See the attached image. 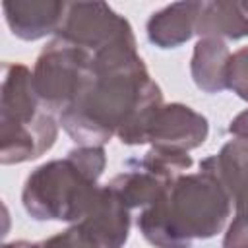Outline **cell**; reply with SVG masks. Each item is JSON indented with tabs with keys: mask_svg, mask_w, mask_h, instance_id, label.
<instances>
[{
	"mask_svg": "<svg viewBox=\"0 0 248 248\" xmlns=\"http://www.w3.org/2000/svg\"><path fill=\"white\" fill-rule=\"evenodd\" d=\"M242 6H244V10L248 12V2H242Z\"/></svg>",
	"mask_w": 248,
	"mask_h": 248,
	"instance_id": "cell-22",
	"label": "cell"
},
{
	"mask_svg": "<svg viewBox=\"0 0 248 248\" xmlns=\"http://www.w3.org/2000/svg\"><path fill=\"white\" fill-rule=\"evenodd\" d=\"M196 35H200V39L211 37L221 41L244 39L248 37V12L244 10L242 2H203L196 23Z\"/></svg>",
	"mask_w": 248,
	"mask_h": 248,
	"instance_id": "cell-12",
	"label": "cell"
},
{
	"mask_svg": "<svg viewBox=\"0 0 248 248\" xmlns=\"http://www.w3.org/2000/svg\"><path fill=\"white\" fill-rule=\"evenodd\" d=\"M169 184L170 182H165L163 178L140 167L136 159H130L126 163V170H122L108 182V186L114 190V194L124 202L128 209L134 207L143 209L151 205Z\"/></svg>",
	"mask_w": 248,
	"mask_h": 248,
	"instance_id": "cell-13",
	"label": "cell"
},
{
	"mask_svg": "<svg viewBox=\"0 0 248 248\" xmlns=\"http://www.w3.org/2000/svg\"><path fill=\"white\" fill-rule=\"evenodd\" d=\"M58 138L52 110L39 99L33 72L19 62H4L0 89V163L17 165L45 155Z\"/></svg>",
	"mask_w": 248,
	"mask_h": 248,
	"instance_id": "cell-4",
	"label": "cell"
},
{
	"mask_svg": "<svg viewBox=\"0 0 248 248\" xmlns=\"http://www.w3.org/2000/svg\"><path fill=\"white\" fill-rule=\"evenodd\" d=\"M209 134L207 118L182 103L161 105L145 130V143L161 149L190 151L200 147Z\"/></svg>",
	"mask_w": 248,
	"mask_h": 248,
	"instance_id": "cell-7",
	"label": "cell"
},
{
	"mask_svg": "<svg viewBox=\"0 0 248 248\" xmlns=\"http://www.w3.org/2000/svg\"><path fill=\"white\" fill-rule=\"evenodd\" d=\"M231 50L221 39H200L192 52L190 72L198 89L203 93H221L227 89V66Z\"/></svg>",
	"mask_w": 248,
	"mask_h": 248,
	"instance_id": "cell-11",
	"label": "cell"
},
{
	"mask_svg": "<svg viewBox=\"0 0 248 248\" xmlns=\"http://www.w3.org/2000/svg\"><path fill=\"white\" fill-rule=\"evenodd\" d=\"M203 2H174L147 19V39L159 48H176L196 35Z\"/></svg>",
	"mask_w": 248,
	"mask_h": 248,
	"instance_id": "cell-10",
	"label": "cell"
},
{
	"mask_svg": "<svg viewBox=\"0 0 248 248\" xmlns=\"http://www.w3.org/2000/svg\"><path fill=\"white\" fill-rule=\"evenodd\" d=\"M2 248H37V242H27V240H14L4 244Z\"/></svg>",
	"mask_w": 248,
	"mask_h": 248,
	"instance_id": "cell-21",
	"label": "cell"
},
{
	"mask_svg": "<svg viewBox=\"0 0 248 248\" xmlns=\"http://www.w3.org/2000/svg\"><path fill=\"white\" fill-rule=\"evenodd\" d=\"M223 248H248V223L234 217L223 236Z\"/></svg>",
	"mask_w": 248,
	"mask_h": 248,
	"instance_id": "cell-18",
	"label": "cell"
},
{
	"mask_svg": "<svg viewBox=\"0 0 248 248\" xmlns=\"http://www.w3.org/2000/svg\"><path fill=\"white\" fill-rule=\"evenodd\" d=\"M130 211L114 190L105 184L99 188L91 209L78 225L99 248H122L130 234Z\"/></svg>",
	"mask_w": 248,
	"mask_h": 248,
	"instance_id": "cell-8",
	"label": "cell"
},
{
	"mask_svg": "<svg viewBox=\"0 0 248 248\" xmlns=\"http://www.w3.org/2000/svg\"><path fill=\"white\" fill-rule=\"evenodd\" d=\"M163 105L161 87L126 35L93 54V70L58 122L78 145H105L116 136L126 145L145 143V130Z\"/></svg>",
	"mask_w": 248,
	"mask_h": 248,
	"instance_id": "cell-1",
	"label": "cell"
},
{
	"mask_svg": "<svg viewBox=\"0 0 248 248\" xmlns=\"http://www.w3.org/2000/svg\"><path fill=\"white\" fill-rule=\"evenodd\" d=\"M232 202H234V217L244 221V223H248V186H244L232 198Z\"/></svg>",
	"mask_w": 248,
	"mask_h": 248,
	"instance_id": "cell-20",
	"label": "cell"
},
{
	"mask_svg": "<svg viewBox=\"0 0 248 248\" xmlns=\"http://www.w3.org/2000/svg\"><path fill=\"white\" fill-rule=\"evenodd\" d=\"M130 21L105 2H72L56 37L78 45L91 54L132 35Z\"/></svg>",
	"mask_w": 248,
	"mask_h": 248,
	"instance_id": "cell-6",
	"label": "cell"
},
{
	"mask_svg": "<svg viewBox=\"0 0 248 248\" xmlns=\"http://www.w3.org/2000/svg\"><path fill=\"white\" fill-rule=\"evenodd\" d=\"M200 167L215 172V176L234 198L244 186H248V140L234 138L227 141L217 155L205 157Z\"/></svg>",
	"mask_w": 248,
	"mask_h": 248,
	"instance_id": "cell-14",
	"label": "cell"
},
{
	"mask_svg": "<svg viewBox=\"0 0 248 248\" xmlns=\"http://www.w3.org/2000/svg\"><path fill=\"white\" fill-rule=\"evenodd\" d=\"M105 167V147L78 145L64 159L43 163L27 176L21 203L37 221L78 223L95 202Z\"/></svg>",
	"mask_w": 248,
	"mask_h": 248,
	"instance_id": "cell-3",
	"label": "cell"
},
{
	"mask_svg": "<svg viewBox=\"0 0 248 248\" xmlns=\"http://www.w3.org/2000/svg\"><path fill=\"white\" fill-rule=\"evenodd\" d=\"M93 70V54L54 37L37 56L33 83L39 99L54 114L64 112L81 93Z\"/></svg>",
	"mask_w": 248,
	"mask_h": 248,
	"instance_id": "cell-5",
	"label": "cell"
},
{
	"mask_svg": "<svg viewBox=\"0 0 248 248\" xmlns=\"http://www.w3.org/2000/svg\"><path fill=\"white\" fill-rule=\"evenodd\" d=\"M37 248H99L91 236L78 225L74 223L72 227H68L66 231L37 242Z\"/></svg>",
	"mask_w": 248,
	"mask_h": 248,
	"instance_id": "cell-17",
	"label": "cell"
},
{
	"mask_svg": "<svg viewBox=\"0 0 248 248\" xmlns=\"http://www.w3.org/2000/svg\"><path fill=\"white\" fill-rule=\"evenodd\" d=\"M140 167L153 172L155 176L163 178L165 182H172L180 174H184L192 167V157L186 151H174V149H161L151 147L141 159H136Z\"/></svg>",
	"mask_w": 248,
	"mask_h": 248,
	"instance_id": "cell-15",
	"label": "cell"
},
{
	"mask_svg": "<svg viewBox=\"0 0 248 248\" xmlns=\"http://www.w3.org/2000/svg\"><path fill=\"white\" fill-rule=\"evenodd\" d=\"M229 134H232L234 138H240V140H248V108L238 112L231 124H229Z\"/></svg>",
	"mask_w": 248,
	"mask_h": 248,
	"instance_id": "cell-19",
	"label": "cell"
},
{
	"mask_svg": "<svg viewBox=\"0 0 248 248\" xmlns=\"http://www.w3.org/2000/svg\"><path fill=\"white\" fill-rule=\"evenodd\" d=\"M232 196L205 167L174 178L138 217V229L153 248H192L223 231Z\"/></svg>",
	"mask_w": 248,
	"mask_h": 248,
	"instance_id": "cell-2",
	"label": "cell"
},
{
	"mask_svg": "<svg viewBox=\"0 0 248 248\" xmlns=\"http://www.w3.org/2000/svg\"><path fill=\"white\" fill-rule=\"evenodd\" d=\"M2 10L12 35L23 41H37L58 33L68 4L58 0H4Z\"/></svg>",
	"mask_w": 248,
	"mask_h": 248,
	"instance_id": "cell-9",
	"label": "cell"
},
{
	"mask_svg": "<svg viewBox=\"0 0 248 248\" xmlns=\"http://www.w3.org/2000/svg\"><path fill=\"white\" fill-rule=\"evenodd\" d=\"M227 89L248 103V46L231 54L227 66Z\"/></svg>",
	"mask_w": 248,
	"mask_h": 248,
	"instance_id": "cell-16",
	"label": "cell"
}]
</instances>
